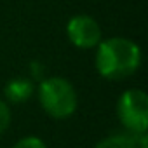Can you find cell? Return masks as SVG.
Segmentation results:
<instances>
[{
  "label": "cell",
  "mask_w": 148,
  "mask_h": 148,
  "mask_svg": "<svg viewBox=\"0 0 148 148\" xmlns=\"http://www.w3.org/2000/svg\"><path fill=\"white\" fill-rule=\"evenodd\" d=\"M94 68L105 80L132 77L143 61L141 47L127 37H108L94 47Z\"/></svg>",
  "instance_id": "1"
},
{
  "label": "cell",
  "mask_w": 148,
  "mask_h": 148,
  "mask_svg": "<svg viewBox=\"0 0 148 148\" xmlns=\"http://www.w3.org/2000/svg\"><path fill=\"white\" fill-rule=\"evenodd\" d=\"M35 94L42 110L56 120L70 119L79 108V92L75 86L61 75L42 79L35 87Z\"/></svg>",
  "instance_id": "2"
},
{
  "label": "cell",
  "mask_w": 148,
  "mask_h": 148,
  "mask_svg": "<svg viewBox=\"0 0 148 148\" xmlns=\"http://www.w3.org/2000/svg\"><path fill=\"white\" fill-rule=\"evenodd\" d=\"M117 119L132 134L148 132V96L143 89H125L117 99Z\"/></svg>",
  "instance_id": "3"
},
{
  "label": "cell",
  "mask_w": 148,
  "mask_h": 148,
  "mask_svg": "<svg viewBox=\"0 0 148 148\" xmlns=\"http://www.w3.org/2000/svg\"><path fill=\"white\" fill-rule=\"evenodd\" d=\"M64 33H66L68 42L80 51L94 49L103 38V30H101L99 23L89 14L71 16L66 21Z\"/></svg>",
  "instance_id": "4"
},
{
  "label": "cell",
  "mask_w": 148,
  "mask_h": 148,
  "mask_svg": "<svg viewBox=\"0 0 148 148\" xmlns=\"http://www.w3.org/2000/svg\"><path fill=\"white\" fill-rule=\"evenodd\" d=\"M35 80L30 77H14L7 80L4 87V99L9 105H21L33 98L35 94Z\"/></svg>",
  "instance_id": "5"
},
{
  "label": "cell",
  "mask_w": 148,
  "mask_h": 148,
  "mask_svg": "<svg viewBox=\"0 0 148 148\" xmlns=\"http://www.w3.org/2000/svg\"><path fill=\"white\" fill-rule=\"evenodd\" d=\"M94 148H138V134H132L129 131H119L112 132L105 138H101Z\"/></svg>",
  "instance_id": "6"
},
{
  "label": "cell",
  "mask_w": 148,
  "mask_h": 148,
  "mask_svg": "<svg viewBox=\"0 0 148 148\" xmlns=\"http://www.w3.org/2000/svg\"><path fill=\"white\" fill-rule=\"evenodd\" d=\"M11 122H12V110H11V105L0 98V134L7 132V129L11 127Z\"/></svg>",
  "instance_id": "7"
},
{
  "label": "cell",
  "mask_w": 148,
  "mask_h": 148,
  "mask_svg": "<svg viewBox=\"0 0 148 148\" xmlns=\"http://www.w3.org/2000/svg\"><path fill=\"white\" fill-rule=\"evenodd\" d=\"M11 148H49V146L42 138L30 134V136H23L21 139H18Z\"/></svg>",
  "instance_id": "8"
},
{
  "label": "cell",
  "mask_w": 148,
  "mask_h": 148,
  "mask_svg": "<svg viewBox=\"0 0 148 148\" xmlns=\"http://www.w3.org/2000/svg\"><path fill=\"white\" fill-rule=\"evenodd\" d=\"M138 148H148V132L138 134Z\"/></svg>",
  "instance_id": "9"
}]
</instances>
